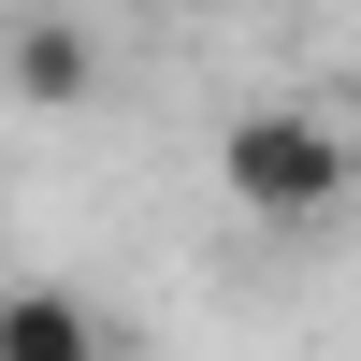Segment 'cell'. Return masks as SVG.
I'll return each mask as SVG.
<instances>
[{"label":"cell","mask_w":361,"mask_h":361,"mask_svg":"<svg viewBox=\"0 0 361 361\" xmlns=\"http://www.w3.org/2000/svg\"><path fill=\"white\" fill-rule=\"evenodd\" d=\"M217 188L246 202L260 231H318V217L361 202V145L333 130V116H304V102H246L217 130Z\"/></svg>","instance_id":"cell-1"},{"label":"cell","mask_w":361,"mask_h":361,"mask_svg":"<svg viewBox=\"0 0 361 361\" xmlns=\"http://www.w3.org/2000/svg\"><path fill=\"white\" fill-rule=\"evenodd\" d=\"M0 73H15V102H44V116H87V102H102V29H87V15H15Z\"/></svg>","instance_id":"cell-2"},{"label":"cell","mask_w":361,"mask_h":361,"mask_svg":"<svg viewBox=\"0 0 361 361\" xmlns=\"http://www.w3.org/2000/svg\"><path fill=\"white\" fill-rule=\"evenodd\" d=\"M0 361H116L87 289H0Z\"/></svg>","instance_id":"cell-3"}]
</instances>
